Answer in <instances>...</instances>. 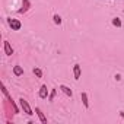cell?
Masks as SVG:
<instances>
[{
    "mask_svg": "<svg viewBox=\"0 0 124 124\" xmlns=\"http://www.w3.org/2000/svg\"><path fill=\"white\" fill-rule=\"evenodd\" d=\"M19 104H21V108L23 109V112H25V114H28V115H32V114H34L26 99H23V98H21V99H19Z\"/></svg>",
    "mask_w": 124,
    "mask_h": 124,
    "instance_id": "cell-1",
    "label": "cell"
},
{
    "mask_svg": "<svg viewBox=\"0 0 124 124\" xmlns=\"http://www.w3.org/2000/svg\"><path fill=\"white\" fill-rule=\"evenodd\" d=\"M9 25H10V28H12L13 31H19L21 26H22V23H21L18 19H9Z\"/></svg>",
    "mask_w": 124,
    "mask_h": 124,
    "instance_id": "cell-2",
    "label": "cell"
},
{
    "mask_svg": "<svg viewBox=\"0 0 124 124\" xmlns=\"http://www.w3.org/2000/svg\"><path fill=\"white\" fill-rule=\"evenodd\" d=\"M29 8H31V2H29V0H23V2H22V8L19 9V13H25V12H28Z\"/></svg>",
    "mask_w": 124,
    "mask_h": 124,
    "instance_id": "cell-3",
    "label": "cell"
},
{
    "mask_svg": "<svg viewBox=\"0 0 124 124\" xmlns=\"http://www.w3.org/2000/svg\"><path fill=\"white\" fill-rule=\"evenodd\" d=\"M5 53H6V55H12L13 54V48H12V45H10V42L9 41H5Z\"/></svg>",
    "mask_w": 124,
    "mask_h": 124,
    "instance_id": "cell-4",
    "label": "cell"
},
{
    "mask_svg": "<svg viewBox=\"0 0 124 124\" xmlns=\"http://www.w3.org/2000/svg\"><path fill=\"white\" fill-rule=\"evenodd\" d=\"M39 98H42V99H45L47 98V95H48V89H47V85H42L41 86V89H39Z\"/></svg>",
    "mask_w": 124,
    "mask_h": 124,
    "instance_id": "cell-5",
    "label": "cell"
},
{
    "mask_svg": "<svg viewBox=\"0 0 124 124\" xmlns=\"http://www.w3.org/2000/svg\"><path fill=\"white\" fill-rule=\"evenodd\" d=\"M35 112H37V115H38V118H39V121H41V123H47V117L44 115V112H42L38 107L35 108Z\"/></svg>",
    "mask_w": 124,
    "mask_h": 124,
    "instance_id": "cell-6",
    "label": "cell"
},
{
    "mask_svg": "<svg viewBox=\"0 0 124 124\" xmlns=\"http://www.w3.org/2000/svg\"><path fill=\"white\" fill-rule=\"evenodd\" d=\"M73 75H75V79H76V80L80 79V66H79V64H75V66H73Z\"/></svg>",
    "mask_w": 124,
    "mask_h": 124,
    "instance_id": "cell-7",
    "label": "cell"
},
{
    "mask_svg": "<svg viewBox=\"0 0 124 124\" xmlns=\"http://www.w3.org/2000/svg\"><path fill=\"white\" fill-rule=\"evenodd\" d=\"M60 89H61V91H63V92H64V93H66L67 96H70V98H72V95H73V92H72V89H70L69 86H66V85H60Z\"/></svg>",
    "mask_w": 124,
    "mask_h": 124,
    "instance_id": "cell-8",
    "label": "cell"
},
{
    "mask_svg": "<svg viewBox=\"0 0 124 124\" xmlns=\"http://www.w3.org/2000/svg\"><path fill=\"white\" fill-rule=\"evenodd\" d=\"M13 73H15V76H22L23 75V69L21 66H15L13 67Z\"/></svg>",
    "mask_w": 124,
    "mask_h": 124,
    "instance_id": "cell-9",
    "label": "cell"
},
{
    "mask_svg": "<svg viewBox=\"0 0 124 124\" xmlns=\"http://www.w3.org/2000/svg\"><path fill=\"white\" fill-rule=\"evenodd\" d=\"M80 98H82V102H83V105H85V108H89V101H88V95H86L85 92H82V95H80Z\"/></svg>",
    "mask_w": 124,
    "mask_h": 124,
    "instance_id": "cell-10",
    "label": "cell"
},
{
    "mask_svg": "<svg viewBox=\"0 0 124 124\" xmlns=\"http://www.w3.org/2000/svg\"><path fill=\"white\" fill-rule=\"evenodd\" d=\"M112 25H114V26H121V21H120L118 18H114V19H112Z\"/></svg>",
    "mask_w": 124,
    "mask_h": 124,
    "instance_id": "cell-11",
    "label": "cell"
},
{
    "mask_svg": "<svg viewBox=\"0 0 124 124\" xmlns=\"http://www.w3.org/2000/svg\"><path fill=\"white\" fill-rule=\"evenodd\" d=\"M53 19H54V23H57V25H60V23H61V18H60L58 15H54V18H53Z\"/></svg>",
    "mask_w": 124,
    "mask_h": 124,
    "instance_id": "cell-12",
    "label": "cell"
},
{
    "mask_svg": "<svg viewBox=\"0 0 124 124\" xmlns=\"http://www.w3.org/2000/svg\"><path fill=\"white\" fill-rule=\"evenodd\" d=\"M34 73H35L37 78H42V72H41V69H34Z\"/></svg>",
    "mask_w": 124,
    "mask_h": 124,
    "instance_id": "cell-13",
    "label": "cell"
},
{
    "mask_svg": "<svg viewBox=\"0 0 124 124\" xmlns=\"http://www.w3.org/2000/svg\"><path fill=\"white\" fill-rule=\"evenodd\" d=\"M55 92H57L55 89H53V91H51V93H50V101H53V99H54V96H55Z\"/></svg>",
    "mask_w": 124,
    "mask_h": 124,
    "instance_id": "cell-14",
    "label": "cell"
}]
</instances>
